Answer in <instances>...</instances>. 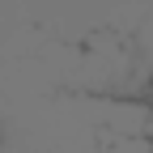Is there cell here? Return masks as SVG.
Here are the masks:
<instances>
[{"mask_svg":"<svg viewBox=\"0 0 153 153\" xmlns=\"http://www.w3.org/2000/svg\"><path fill=\"white\" fill-rule=\"evenodd\" d=\"M145 98H149V106H153V76H149V85H145Z\"/></svg>","mask_w":153,"mask_h":153,"instance_id":"cell-1","label":"cell"}]
</instances>
